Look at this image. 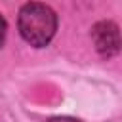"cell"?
Returning <instances> with one entry per match:
<instances>
[{
  "mask_svg": "<svg viewBox=\"0 0 122 122\" xmlns=\"http://www.w3.org/2000/svg\"><path fill=\"white\" fill-rule=\"evenodd\" d=\"M57 29V17L53 10L46 4L30 2L25 4L19 11V30L21 36L36 48L46 46Z\"/></svg>",
  "mask_w": 122,
  "mask_h": 122,
  "instance_id": "obj_1",
  "label": "cell"
},
{
  "mask_svg": "<svg viewBox=\"0 0 122 122\" xmlns=\"http://www.w3.org/2000/svg\"><path fill=\"white\" fill-rule=\"evenodd\" d=\"M95 48L101 55L111 57L114 53H118L120 50V34H118V27L112 21H101L93 27L92 30Z\"/></svg>",
  "mask_w": 122,
  "mask_h": 122,
  "instance_id": "obj_2",
  "label": "cell"
},
{
  "mask_svg": "<svg viewBox=\"0 0 122 122\" xmlns=\"http://www.w3.org/2000/svg\"><path fill=\"white\" fill-rule=\"evenodd\" d=\"M48 122H80V120H76L72 116H55V118H50Z\"/></svg>",
  "mask_w": 122,
  "mask_h": 122,
  "instance_id": "obj_3",
  "label": "cell"
},
{
  "mask_svg": "<svg viewBox=\"0 0 122 122\" xmlns=\"http://www.w3.org/2000/svg\"><path fill=\"white\" fill-rule=\"evenodd\" d=\"M4 38H6V21H4V17L0 15V48H2V44H4Z\"/></svg>",
  "mask_w": 122,
  "mask_h": 122,
  "instance_id": "obj_4",
  "label": "cell"
}]
</instances>
